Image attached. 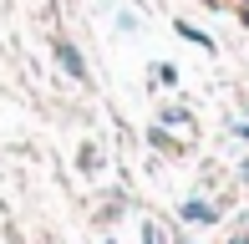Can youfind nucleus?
Instances as JSON below:
<instances>
[{"mask_svg":"<svg viewBox=\"0 0 249 244\" xmlns=\"http://www.w3.org/2000/svg\"><path fill=\"white\" fill-rule=\"evenodd\" d=\"M56 61H61V66H66V71H71V76H76V82H87V61H82V56H76V51H71V46H56Z\"/></svg>","mask_w":249,"mask_h":244,"instance_id":"nucleus-1","label":"nucleus"},{"mask_svg":"<svg viewBox=\"0 0 249 244\" xmlns=\"http://www.w3.org/2000/svg\"><path fill=\"white\" fill-rule=\"evenodd\" d=\"M183 219H188V224H213L219 214H213V209L203 204V198H194V204H183Z\"/></svg>","mask_w":249,"mask_h":244,"instance_id":"nucleus-2","label":"nucleus"},{"mask_svg":"<svg viewBox=\"0 0 249 244\" xmlns=\"http://www.w3.org/2000/svg\"><path fill=\"white\" fill-rule=\"evenodd\" d=\"M178 36H183V41H194V46H213V41H209V36H203V31H198V26H183V20H178Z\"/></svg>","mask_w":249,"mask_h":244,"instance_id":"nucleus-3","label":"nucleus"},{"mask_svg":"<svg viewBox=\"0 0 249 244\" xmlns=\"http://www.w3.org/2000/svg\"><path fill=\"white\" fill-rule=\"evenodd\" d=\"M142 244H163V234H158V224H142Z\"/></svg>","mask_w":249,"mask_h":244,"instance_id":"nucleus-4","label":"nucleus"},{"mask_svg":"<svg viewBox=\"0 0 249 244\" xmlns=\"http://www.w3.org/2000/svg\"><path fill=\"white\" fill-rule=\"evenodd\" d=\"M234 244H249V234H239V239H234Z\"/></svg>","mask_w":249,"mask_h":244,"instance_id":"nucleus-5","label":"nucleus"},{"mask_svg":"<svg viewBox=\"0 0 249 244\" xmlns=\"http://www.w3.org/2000/svg\"><path fill=\"white\" fill-rule=\"evenodd\" d=\"M244 183H249V163H244Z\"/></svg>","mask_w":249,"mask_h":244,"instance_id":"nucleus-6","label":"nucleus"}]
</instances>
